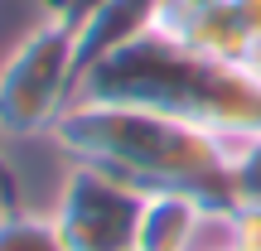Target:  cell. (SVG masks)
<instances>
[{"instance_id": "1", "label": "cell", "mask_w": 261, "mask_h": 251, "mask_svg": "<svg viewBox=\"0 0 261 251\" xmlns=\"http://www.w3.org/2000/svg\"><path fill=\"white\" fill-rule=\"evenodd\" d=\"M48 135L68 159L107 164L140 188H189V193L208 198L218 217L237 203L232 140L208 126L179 121V116L150 111V106L77 97Z\"/></svg>"}, {"instance_id": "2", "label": "cell", "mask_w": 261, "mask_h": 251, "mask_svg": "<svg viewBox=\"0 0 261 251\" xmlns=\"http://www.w3.org/2000/svg\"><path fill=\"white\" fill-rule=\"evenodd\" d=\"M77 97L150 106V111L208 126L227 140L261 130V77L189 48L169 29H150L130 48L87 68L77 82Z\"/></svg>"}, {"instance_id": "3", "label": "cell", "mask_w": 261, "mask_h": 251, "mask_svg": "<svg viewBox=\"0 0 261 251\" xmlns=\"http://www.w3.org/2000/svg\"><path fill=\"white\" fill-rule=\"evenodd\" d=\"M77 44L73 19L44 15L0 63V135H48L58 116L77 102Z\"/></svg>"}, {"instance_id": "4", "label": "cell", "mask_w": 261, "mask_h": 251, "mask_svg": "<svg viewBox=\"0 0 261 251\" xmlns=\"http://www.w3.org/2000/svg\"><path fill=\"white\" fill-rule=\"evenodd\" d=\"M150 188L92 159H68V174L54 198V227L68 251H136L140 213Z\"/></svg>"}, {"instance_id": "5", "label": "cell", "mask_w": 261, "mask_h": 251, "mask_svg": "<svg viewBox=\"0 0 261 251\" xmlns=\"http://www.w3.org/2000/svg\"><path fill=\"white\" fill-rule=\"evenodd\" d=\"M208 232H218V213L208 208V198L189 188H150L136 251H198Z\"/></svg>"}, {"instance_id": "6", "label": "cell", "mask_w": 261, "mask_h": 251, "mask_svg": "<svg viewBox=\"0 0 261 251\" xmlns=\"http://www.w3.org/2000/svg\"><path fill=\"white\" fill-rule=\"evenodd\" d=\"M165 0H97L83 19L73 24V44H77V73L97 68L102 58L130 48L136 39H145L150 29H160Z\"/></svg>"}, {"instance_id": "7", "label": "cell", "mask_w": 261, "mask_h": 251, "mask_svg": "<svg viewBox=\"0 0 261 251\" xmlns=\"http://www.w3.org/2000/svg\"><path fill=\"white\" fill-rule=\"evenodd\" d=\"M160 29H169L174 39H184L189 48L208 58H223V63H237L242 68L247 48H252V24H247L242 5H213V10H194V15H179V19H165Z\"/></svg>"}, {"instance_id": "8", "label": "cell", "mask_w": 261, "mask_h": 251, "mask_svg": "<svg viewBox=\"0 0 261 251\" xmlns=\"http://www.w3.org/2000/svg\"><path fill=\"white\" fill-rule=\"evenodd\" d=\"M0 251H68V246H63V237H58L54 217L19 208L15 217L0 222Z\"/></svg>"}, {"instance_id": "9", "label": "cell", "mask_w": 261, "mask_h": 251, "mask_svg": "<svg viewBox=\"0 0 261 251\" xmlns=\"http://www.w3.org/2000/svg\"><path fill=\"white\" fill-rule=\"evenodd\" d=\"M232 198L261 203V130L232 140Z\"/></svg>"}, {"instance_id": "10", "label": "cell", "mask_w": 261, "mask_h": 251, "mask_svg": "<svg viewBox=\"0 0 261 251\" xmlns=\"http://www.w3.org/2000/svg\"><path fill=\"white\" fill-rule=\"evenodd\" d=\"M218 237L232 251H261V203H232L218 217Z\"/></svg>"}, {"instance_id": "11", "label": "cell", "mask_w": 261, "mask_h": 251, "mask_svg": "<svg viewBox=\"0 0 261 251\" xmlns=\"http://www.w3.org/2000/svg\"><path fill=\"white\" fill-rule=\"evenodd\" d=\"M19 208H24V203H19V174H15V164L5 159V150H0V222L15 217Z\"/></svg>"}, {"instance_id": "12", "label": "cell", "mask_w": 261, "mask_h": 251, "mask_svg": "<svg viewBox=\"0 0 261 251\" xmlns=\"http://www.w3.org/2000/svg\"><path fill=\"white\" fill-rule=\"evenodd\" d=\"M213 5H232V0H165L160 24H165V19H179V15H194V10H213Z\"/></svg>"}, {"instance_id": "13", "label": "cell", "mask_w": 261, "mask_h": 251, "mask_svg": "<svg viewBox=\"0 0 261 251\" xmlns=\"http://www.w3.org/2000/svg\"><path fill=\"white\" fill-rule=\"evenodd\" d=\"M92 5H97V0H73V24H77V19H83V15H87Z\"/></svg>"}, {"instance_id": "14", "label": "cell", "mask_w": 261, "mask_h": 251, "mask_svg": "<svg viewBox=\"0 0 261 251\" xmlns=\"http://www.w3.org/2000/svg\"><path fill=\"white\" fill-rule=\"evenodd\" d=\"M198 251H232V246H227V242H223V237H213V242H203V246H198Z\"/></svg>"}]
</instances>
